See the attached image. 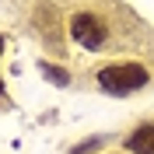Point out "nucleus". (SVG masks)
I'll return each mask as SVG.
<instances>
[{
	"label": "nucleus",
	"mask_w": 154,
	"mask_h": 154,
	"mask_svg": "<svg viewBox=\"0 0 154 154\" xmlns=\"http://www.w3.org/2000/svg\"><path fill=\"white\" fill-rule=\"evenodd\" d=\"M98 84L109 95H126V91H137L147 84V70L140 63H112V67H102Z\"/></svg>",
	"instance_id": "obj_1"
},
{
	"label": "nucleus",
	"mask_w": 154,
	"mask_h": 154,
	"mask_svg": "<svg viewBox=\"0 0 154 154\" xmlns=\"http://www.w3.org/2000/svg\"><path fill=\"white\" fill-rule=\"evenodd\" d=\"M70 35L84 49H102V42H105V28L95 14H74L70 18Z\"/></svg>",
	"instance_id": "obj_2"
},
{
	"label": "nucleus",
	"mask_w": 154,
	"mask_h": 154,
	"mask_svg": "<svg viewBox=\"0 0 154 154\" xmlns=\"http://www.w3.org/2000/svg\"><path fill=\"white\" fill-rule=\"evenodd\" d=\"M126 151L133 154H154V123H144L130 140H126Z\"/></svg>",
	"instance_id": "obj_3"
},
{
	"label": "nucleus",
	"mask_w": 154,
	"mask_h": 154,
	"mask_svg": "<svg viewBox=\"0 0 154 154\" xmlns=\"http://www.w3.org/2000/svg\"><path fill=\"white\" fill-rule=\"evenodd\" d=\"M42 74H49V77H53V81H56V84H67V81H70L67 74H56V70L49 67V63H42Z\"/></svg>",
	"instance_id": "obj_4"
},
{
	"label": "nucleus",
	"mask_w": 154,
	"mask_h": 154,
	"mask_svg": "<svg viewBox=\"0 0 154 154\" xmlns=\"http://www.w3.org/2000/svg\"><path fill=\"white\" fill-rule=\"evenodd\" d=\"M0 53H4V38H0Z\"/></svg>",
	"instance_id": "obj_5"
}]
</instances>
